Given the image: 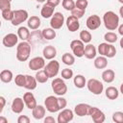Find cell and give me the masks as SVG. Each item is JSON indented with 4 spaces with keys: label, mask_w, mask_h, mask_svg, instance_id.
Returning a JSON list of instances; mask_svg holds the SVG:
<instances>
[{
    "label": "cell",
    "mask_w": 123,
    "mask_h": 123,
    "mask_svg": "<svg viewBox=\"0 0 123 123\" xmlns=\"http://www.w3.org/2000/svg\"><path fill=\"white\" fill-rule=\"evenodd\" d=\"M104 39L108 42V43H114L117 41V35L113 32H108L104 35Z\"/></svg>",
    "instance_id": "cell-36"
},
{
    "label": "cell",
    "mask_w": 123,
    "mask_h": 123,
    "mask_svg": "<svg viewBox=\"0 0 123 123\" xmlns=\"http://www.w3.org/2000/svg\"><path fill=\"white\" fill-rule=\"evenodd\" d=\"M73 117H74V112L71 110H69V109H63L58 114L57 121H58V123H67V122L72 121L73 120Z\"/></svg>",
    "instance_id": "cell-13"
},
{
    "label": "cell",
    "mask_w": 123,
    "mask_h": 123,
    "mask_svg": "<svg viewBox=\"0 0 123 123\" xmlns=\"http://www.w3.org/2000/svg\"><path fill=\"white\" fill-rule=\"evenodd\" d=\"M14 83L17 86L19 87H24L25 86V83H26V75L23 74H17L14 77Z\"/></svg>",
    "instance_id": "cell-37"
},
{
    "label": "cell",
    "mask_w": 123,
    "mask_h": 123,
    "mask_svg": "<svg viewBox=\"0 0 123 123\" xmlns=\"http://www.w3.org/2000/svg\"><path fill=\"white\" fill-rule=\"evenodd\" d=\"M8 9H11V2L7 0H0V10L4 11Z\"/></svg>",
    "instance_id": "cell-44"
},
{
    "label": "cell",
    "mask_w": 123,
    "mask_h": 123,
    "mask_svg": "<svg viewBox=\"0 0 123 123\" xmlns=\"http://www.w3.org/2000/svg\"><path fill=\"white\" fill-rule=\"evenodd\" d=\"M12 78H13V75H12V72L9 69H4L1 71L0 73V79L3 83H11L12 81Z\"/></svg>",
    "instance_id": "cell-30"
},
{
    "label": "cell",
    "mask_w": 123,
    "mask_h": 123,
    "mask_svg": "<svg viewBox=\"0 0 123 123\" xmlns=\"http://www.w3.org/2000/svg\"><path fill=\"white\" fill-rule=\"evenodd\" d=\"M25 107V103L24 100L20 97H16L13 99L12 103V111L14 113H21L23 109Z\"/></svg>",
    "instance_id": "cell-19"
},
{
    "label": "cell",
    "mask_w": 123,
    "mask_h": 123,
    "mask_svg": "<svg viewBox=\"0 0 123 123\" xmlns=\"http://www.w3.org/2000/svg\"><path fill=\"white\" fill-rule=\"evenodd\" d=\"M51 87L58 96H62L67 92V86L62 78H55L51 83Z\"/></svg>",
    "instance_id": "cell-3"
},
{
    "label": "cell",
    "mask_w": 123,
    "mask_h": 123,
    "mask_svg": "<svg viewBox=\"0 0 123 123\" xmlns=\"http://www.w3.org/2000/svg\"><path fill=\"white\" fill-rule=\"evenodd\" d=\"M0 102H1V108H0V112L3 111V109L5 107V104H6V99L4 96H0Z\"/></svg>",
    "instance_id": "cell-47"
},
{
    "label": "cell",
    "mask_w": 123,
    "mask_h": 123,
    "mask_svg": "<svg viewBox=\"0 0 123 123\" xmlns=\"http://www.w3.org/2000/svg\"><path fill=\"white\" fill-rule=\"evenodd\" d=\"M55 122H56V120L52 116H46L44 118V123H55Z\"/></svg>",
    "instance_id": "cell-48"
},
{
    "label": "cell",
    "mask_w": 123,
    "mask_h": 123,
    "mask_svg": "<svg viewBox=\"0 0 123 123\" xmlns=\"http://www.w3.org/2000/svg\"><path fill=\"white\" fill-rule=\"evenodd\" d=\"M101 24H102L101 18L97 14H92V15L88 16L87 19H86V25L87 29H89L91 31L98 29L101 26Z\"/></svg>",
    "instance_id": "cell-14"
},
{
    "label": "cell",
    "mask_w": 123,
    "mask_h": 123,
    "mask_svg": "<svg viewBox=\"0 0 123 123\" xmlns=\"http://www.w3.org/2000/svg\"><path fill=\"white\" fill-rule=\"evenodd\" d=\"M28 66L31 70H35V71L40 70L45 66V59L42 57H35L30 60Z\"/></svg>",
    "instance_id": "cell-12"
},
{
    "label": "cell",
    "mask_w": 123,
    "mask_h": 123,
    "mask_svg": "<svg viewBox=\"0 0 123 123\" xmlns=\"http://www.w3.org/2000/svg\"><path fill=\"white\" fill-rule=\"evenodd\" d=\"M105 94H106V97L108 99H110V100H115L119 96V91L114 86H108L106 88V90H105Z\"/></svg>",
    "instance_id": "cell-28"
},
{
    "label": "cell",
    "mask_w": 123,
    "mask_h": 123,
    "mask_svg": "<svg viewBox=\"0 0 123 123\" xmlns=\"http://www.w3.org/2000/svg\"><path fill=\"white\" fill-rule=\"evenodd\" d=\"M44 107L46 108V110L49 112H52V113L61 111V109L59 107L58 97H56L54 95H49L48 97L45 98V100H44Z\"/></svg>",
    "instance_id": "cell-6"
},
{
    "label": "cell",
    "mask_w": 123,
    "mask_h": 123,
    "mask_svg": "<svg viewBox=\"0 0 123 123\" xmlns=\"http://www.w3.org/2000/svg\"><path fill=\"white\" fill-rule=\"evenodd\" d=\"M42 55L45 60H53L57 56V49L53 45H47L43 48Z\"/></svg>",
    "instance_id": "cell-21"
},
{
    "label": "cell",
    "mask_w": 123,
    "mask_h": 123,
    "mask_svg": "<svg viewBox=\"0 0 123 123\" xmlns=\"http://www.w3.org/2000/svg\"><path fill=\"white\" fill-rule=\"evenodd\" d=\"M37 81L36 77H33L31 75H26V83H25V88L28 90H34L37 88Z\"/></svg>",
    "instance_id": "cell-27"
},
{
    "label": "cell",
    "mask_w": 123,
    "mask_h": 123,
    "mask_svg": "<svg viewBox=\"0 0 123 123\" xmlns=\"http://www.w3.org/2000/svg\"><path fill=\"white\" fill-rule=\"evenodd\" d=\"M28 18H29V14L26 10H16L14 11V15L11 22L13 26H18L21 23L28 20Z\"/></svg>",
    "instance_id": "cell-9"
},
{
    "label": "cell",
    "mask_w": 123,
    "mask_h": 123,
    "mask_svg": "<svg viewBox=\"0 0 123 123\" xmlns=\"http://www.w3.org/2000/svg\"><path fill=\"white\" fill-rule=\"evenodd\" d=\"M108 65V60L105 56H99L94 59V66L97 69H104Z\"/></svg>",
    "instance_id": "cell-25"
},
{
    "label": "cell",
    "mask_w": 123,
    "mask_h": 123,
    "mask_svg": "<svg viewBox=\"0 0 123 123\" xmlns=\"http://www.w3.org/2000/svg\"><path fill=\"white\" fill-rule=\"evenodd\" d=\"M63 24H64V16H63V14L62 12H54V14H53V16L51 17V20H50L51 28H53L55 30H58V29H61Z\"/></svg>",
    "instance_id": "cell-11"
},
{
    "label": "cell",
    "mask_w": 123,
    "mask_h": 123,
    "mask_svg": "<svg viewBox=\"0 0 123 123\" xmlns=\"http://www.w3.org/2000/svg\"><path fill=\"white\" fill-rule=\"evenodd\" d=\"M112 121L115 123H123V112L115 111L112 113Z\"/></svg>",
    "instance_id": "cell-41"
},
{
    "label": "cell",
    "mask_w": 123,
    "mask_h": 123,
    "mask_svg": "<svg viewBox=\"0 0 123 123\" xmlns=\"http://www.w3.org/2000/svg\"><path fill=\"white\" fill-rule=\"evenodd\" d=\"M86 87L94 95H100L104 90V85L102 84V82L94 78L89 79L86 82Z\"/></svg>",
    "instance_id": "cell-5"
},
{
    "label": "cell",
    "mask_w": 123,
    "mask_h": 123,
    "mask_svg": "<svg viewBox=\"0 0 123 123\" xmlns=\"http://www.w3.org/2000/svg\"><path fill=\"white\" fill-rule=\"evenodd\" d=\"M119 44H120V47L123 49V37H122V38L120 39V41H119Z\"/></svg>",
    "instance_id": "cell-53"
},
{
    "label": "cell",
    "mask_w": 123,
    "mask_h": 123,
    "mask_svg": "<svg viewBox=\"0 0 123 123\" xmlns=\"http://www.w3.org/2000/svg\"><path fill=\"white\" fill-rule=\"evenodd\" d=\"M45 72L47 73V75L49 76V78H54L58 75L59 71H60V63L58 61L56 60H50V62L45 64L44 68Z\"/></svg>",
    "instance_id": "cell-8"
},
{
    "label": "cell",
    "mask_w": 123,
    "mask_h": 123,
    "mask_svg": "<svg viewBox=\"0 0 123 123\" xmlns=\"http://www.w3.org/2000/svg\"><path fill=\"white\" fill-rule=\"evenodd\" d=\"M62 61L64 64L66 65H73L74 62H75V57L70 54V53H64L62 56Z\"/></svg>",
    "instance_id": "cell-34"
},
{
    "label": "cell",
    "mask_w": 123,
    "mask_h": 123,
    "mask_svg": "<svg viewBox=\"0 0 123 123\" xmlns=\"http://www.w3.org/2000/svg\"><path fill=\"white\" fill-rule=\"evenodd\" d=\"M88 115L91 117V119L94 123H103L106 119L105 113L96 107H90Z\"/></svg>",
    "instance_id": "cell-10"
},
{
    "label": "cell",
    "mask_w": 123,
    "mask_h": 123,
    "mask_svg": "<svg viewBox=\"0 0 123 123\" xmlns=\"http://www.w3.org/2000/svg\"><path fill=\"white\" fill-rule=\"evenodd\" d=\"M41 36L43 38L47 40H51L56 37V31L53 28H45L41 31Z\"/></svg>",
    "instance_id": "cell-31"
},
{
    "label": "cell",
    "mask_w": 123,
    "mask_h": 123,
    "mask_svg": "<svg viewBox=\"0 0 123 123\" xmlns=\"http://www.w3.org/2000/svg\"><path fill=\"white\" fill-rule=\"evenodd\" d=\"M98 53L107 58H113L116 54V49L111 43L102 42L98 45Z\"/></svg>",
    "instance_id": "cell-4"
},
{
    "label": "cell",
    "mask_w": 123,
    "mask_h": 123,
    "mask_svg": "<svg viewBox=\"0 0 123 123\" xmlns=\"http://www.w3.org/2000/svg\"><path fill=\"white\" fill-rule=\"evenodd\" d=\"M119 13H120L121 17L123 18V6H122V7H120V9H119Z\"/></svg>",
    "instance_id": "cell-52"
},
{
    "label": "cell",
    "mask_w": 123,
    "mask_h": 123,
    "mask_svg": "<svg viewBox=\"0 0 123 123\" xmlns=\"http://www.w3.org/2000/svg\"><path fill=\"white\" fill-rule=\"evenodd\" d=\"M35 77H36L37 83H39V84H44V83H46V82L48 81V79H49V76L47 75V73L45 72L44 69L37 70Z\"/></svg>",
    "instance_id": "cell-33"
},
{
    "label": "cell",
    "mask_w": 123,
    "mask_h": 123,
    "mask_svg": "<svg viewBox=\"0 0 123 123\" xmlns=\"http://www.w3.org/2000/svg\"><path fill=\"white\" fill-rule=\"evenodd\" d=\"M58 102H59V107H60L61 110H63V109L66 107V105H67L66 99H64V98L62 97V96H59V97H58Z\"/></svg>",
    "instance_id": "cell-45"
},
{
    "label": "cell",
    "mask_w": 123,
    "mask_h": 123,
    "mask_svg": "<svg viewBox=\"0 0 123 123\" xmlns=\"http://www.w3.org/2000/svg\"><path fill=\"white\" fill-rule=\"evenodd\" d=\"M120 92L123 94V83L121 84V86H120Z\"/></svg>",
    "instance_id": "cell-54"
},
{
    "label": "cell",
    "mask_w": 123,
    "mask_h": 123,
    "mask_svg": "<svg viewBox=\"0 0 123 123\" xmlns=\"http://www.w3.org/2000/svg\"><path fill=\"white\" fill-rule=\"evenodd\" d=\"M117 29H118V33H119V35H121V36L123 37V24L119 25Z\"/></svg>",
    "instance_id": "cell-50"
},
{
    "label": "cell",
    "mask_w": 123,
    "mask_h": 123,
    "mask_svg": "<svg viewBox=\"0 0 123 123\" xmlns=\"http://www.w3.org/2000/svg\"><path fill=\"white\" fill-rule=\"evenodd\" d=\"M46 2L49 3V4H51V5L54 6V7H57V6L61 3V0H47Z\"/></svg>",
    "instance_id": "cell-49"
},
{
    "label": "cell",
    "mask_w": 123,
    "mask_h": 123,
    "mask_svg": "<svg viewBox=\"0 0 123 123\" xmlns=\"http://www.w3.org/2000/svg\"><path fill=\"white\" fill-rule=\"evenodd\" d=\"M62 6L64 10L66 11H72L76 8V4L74 0H62Z\"/></svg>",
    "instance_id": "cell-38"
},
{
    "label": "cell",
    "mask_w": 123,
    "mask_h": 123,
    "mask_svg": "<svg viewBox=\"0 0 123 123\" xmlns=\"http://www.w3.org/2000/svg\"><path fill=\"white\" fill-rule=\"evenodd\" d=\"M73 77V71L69 68H64L62 70V78L64 80H69Z\"/></svg>",
    "instance_id": "cell-40"
},
{
    "label": "cell",
    "mask_w": 123,
    "mask_h": 123,
    "mask_svg": "<svg viewBox=\"0 0 123 123\" xmlns=\"http://www.w3.org/2000/svg\"><path fill=\"white\" fill-rule=\"evenodd\" d=\"M96 54H97V50L95 48V46L93 44L87 43V45L85 46V54L84 56L88 59V60H92L96 58Z\"/></svg>",
    "instance_id": "cell-23"
},
{
    "label": "cell",
    "mask_w": 123,
    "mask_h": 123,
    "mask_svg": "<svg viewBox=\"0 0 123 123\" xmlns=\"http://www.w3.org/2000/svg\"><path fill=\"white\" fill-rule=\"evenodd\" d=\"M40 19L37 15H32L31 17L28 18L27 20V26L31 30H37L40 27Z\"/></svg>",
    "instance_id": "cell-24"
},
{
    "label": "cell",
    "mask_w": 123,
    "mask_h": 123,
    "mask_svg": "<svg viewBox=\"0 0 123 123\" xmlns=\"http://www.w3.org/2000/svg\"><path fill=\"white\" fill-rule=\"evenodd\" d=\"M37 2H38V3H44L45 1H47V0H36Z\"/></svg>",
    "instance_id": "cell-55"
},
{
    "label": "cell",
    "mask_w": 123,
    "mask_h": 123,
    "mask_svg": "<svg viewBox=\"0 0 123 123\" xmlns=\"http://www.w3.org/2000/svg\"><path fill=\"white\" fill-rule=\"evenodd\" d=\"M70 48L77 58H82L85 54V43L81 39H74L70 42Z\"/></svg>",
    "instance_id": "cell-7"
},
{
    "label": "cell",
    "mask_w": 123,
    "mask_h": 123,
    "mask_svg": "<svg viewBox=\"0 0 123 123\" xmlns=\"http://www.w3.org/2000/svg\"><path fill=\"white\" fill-rule=\"evenodd\" d=\"M75 4H76V8L86 11V9L87 8L88 2H87V0H76Z\"/></svg>",
    "instance_id": "cell-42"
},
{
    "label": "cell",
    "mask_w": 123,
    "mask_h": 123,
    "mask_svg": "<svg viewBox=\"0 0 123 123\" xmlns=\"http://www.w3.org/2000/svg\"><path fill=\"white\" fill-rule=\"evenodd\" d=\"M73 83H74V86L78 88H83V87H85V86H86V80L85 76H83L81 74H78L74 77Z\"/></svg>",
    "instance_id": "cell-32"
},
{
    "label": "cell",
    "mask_w": 123,
    "mask_h": 123,
    "mask_svg": "<svg viewBox=\"0 0 123 123\" xmlns=\"http://www.w3.org/2000/svg\"><path fill=\"white\" fill-rule=\"evenodd\" d=\"M31 54V45L27 41H21L16 46V59L19 62H26Z\"/></svg>",
    "instance_id": "cell-2"
},
{
    "label": "cell",
    "mask_w": 123,
    "mask_h": 123,
    "mask_svg": "<svg viewBox=\"0 0 123 123\" xmlns=\"http://www.w3.org/2000/svg\"><path fill=\"white\" fill-rule=\"evenodd\" d=\"M7 1H10V2H11V1H12V0H7Z\"/></svg>",
    "instance_id": "cell-57"
},
{
    "label": "cell",
    "mask_w": 123,
    "mask_h": 123,
    "mask_svg": "<svg viewBox=\"0 0 123 123\" xmlns=\"http://www.w3.org/2000/svg\"><path fill=\"white\" fill-rule=\"evenodd\" d=\"M118 2L121 3V4H123V0H118Z\"/></svg>",
    "instance_id": "cell-56"
},
{
    "label": "cell",
    "mask_w": 123,
    "mask_h": 123,
    "mask_svg": "<svg viewBox=\"0 0 123 123\" xmlns=\"http://www.w3.org/2000/svg\"><path fill=\"white\" fill-rule=\"evenodd\" d=\"M18 39H19V37H18L17 35L13 34V33H10V34H7V35L3 37L2 43H3V45H4L5 47H7V48H12V47H13V46H15V45L17 44Z\"/></svg>",
    "instance_id": "cell-15"
},
{
    "label": "cell",
    "mask_w": 123,
    "mask_h": 123,
    "mask_svg": "<svg viewBox=\"0 0 123 123\" xmlns=\"http://www.w3.org/2000/svg\"><path fill=\"white\" fill-rule=\"evenodd\" d=\"M0 123H8V119L4 116H0Z\"/></svg>",
    "instance_id": "cell-51"
},
{
    "label": "cell",
    "mask_w": 123,
    "mask_h": 123,
    "mask_svg": "<svg viewBox=\"0 0 123 123\" xmlns=\"http://www.w3.org/2000/svg\"><path fill=\"white\" fill-rule=\"evenodd\" d=\"M103 23L109 31H114L119 26V16L112 11H108L103 15Z\"/></svg>",
    "instance_id": "cell-1"
},
{
    "label": "cell",
    "mask_w": 123,
    "mask_h": 123,
    "mask_svg": "<svg viewBox=\"0 0 123 123\" xmlns=\"http://www.w3.org/2000/svg\"><path fill=\"white\" fill-rule=\"evenodd\" d=\"M23 100L25 103V106L29 109V110H33L37 107V100L34 96V94L32 92H25L23 95Z\"/></svg>",
    "instance_id": "cell-18"
},
{
    "label": "cell",
    "mask_w": 123,
    "mask_h": 123,
    "mask_svg": "<svg viewBox=\"0 0 123 123\" xmlns=\"http://www.w3.org/2000/svg\"><path fill=\"white\" fill-rule=\"evenodd\" d=\"M1 14L3 19L7 20V21H12L14 15V11H12V9H8V10H4L1 11Z\"/></svg>",
    "instance_id": "cell-39"
},
{
    "label": "cell",
    "mask_w": 123,
    "mask_h": 123,
    "mask_svg": "<svg viewBox=\"0 0 123 123\" xmlns=\"http://www.w3.org/2000/svg\"><path fill=\"white\" fill-rule=\"evenodd\" d=\"M45 112H46V108L41 106V105H37V107L35 109L32 110V115L35 119H42L45 116Z\"/></svg>",
    "instance_id": "cell-22"
},
{
    "label": "cell",
    "mask_w": 123,
    "mask_h": 123,
    "mask_svg": "<svg viewBox=\"0 0 123 123\" xmlns=\"http://www.w3.org/2000/svg\"><path fill=\"white\" fill-rule=\"evenodd\" d=\"M91 106H89L88 104H85V103H80L78 105H76L74 107V113L80 117L82 116H86L88 115L89 112V109Z\"/></svg>",
    "instance_id": "cell-17"
},
{
    "label": "cell",
    "mask_w": 123,
    "mask_h": 123,
    "mask_svg": "<svg viewBox=\"0 0 123 123\" xmlns=\"http://www.w3.org/2000/svg\"><path fill=\"white\" fill-rule=\"evenodd\" d=\"M17 36H18L19 39H21L22 41H27L29 39V37H30L29 28L24 27V26L19 27L18 30H17Z\"/></svg>",
    "instance_id": "cell-29"
},
{
    "label": "cell",
    "mask_w": 123,
    "mask_h": 123,
    "mask_svg": "<svg viewBox=\"0 0 123 123\" xmlns=\"http://www.w3.org/2000/svg\"><path fill=\"white\" fill-rule=\"evenodd\" d=\"M79 37H80V39H81L84 43H89V42L91 41V39H92L91 34H90L88 31H86V30L81 31Z\"/></svg>",
    "instance_id": "cell-35"
},
{
    "label": "cell",
    "mask_w": 123,
    "mask_h": 123,
    "mask_svg": "<svg viewBox=\"0 0 123 123\" xmlns=\"http://www.w3.org/2000/svg\"><path fill=\"white\" fill-rule=\"evenodd\" d=\"M85 12H86V11H84V10H80V9H78V8H75L74 10L71 11V15H73V16H75V17H77V18L80 19L81 17L84 16Z\"/></svg>",
    "instance_id": "cell-43"
},
{
    "label": "cell",
    "mask_w": 123,
    "mask_h": 123,
    "mask_svg": "<svg viewBox=\"0 0 123 123\" xmlns=\"http://www.w3.org/2000/svg\"><path fill=\"white\" fill-rule=\"evenodd\" d=\"M17 123H30V118L27 115H19L17 118Z\"/></svg>",
    "instance_id": "cell-46"
},
{
    "label": "cell",
    "mask_w": 123,
    "mask_h": 123,
    "mask_svg": "<svg viewBox=\"0 0 123 123\" xmlns=\"http://www.w3.org/2000/svg\"><path fill=\"white\" fill-rule=\"evenodd\" d=\"M65 24H66V27L67 29L69 30V32H76L79 30L80 28V22H79V18L73 16V15H69L67 18H66V21H65Z\"/></svg>",
    "instance_id": "cell-16"
},
{
    "label": "cell",
    "mask_w": 123,
    "mask_h": 123,
    "mask_svg": "<svg viewBox=\"0 0 123 123\" xmlns=\"http://www.w3.org/2000/svg\"><path fill=\"white\" fill-rule=\"evenodd\" d=\"M115 79V73L113 70L111 69H106L103 71L102 73V80L105 82V83H108V84H111L114 81Z\"/></svg>",
    "instance_id": "cell-26"
},
{
    "label": "cell",
    "mask_w": 123,
    "mask_h": 123,
    "mask_svg": "<svg viewBox=\"0 0 123 123\" xmlns=\"http://www.w3.org/2000/svg\"><path fill=\"white\" fill-rule=\"evenodd\" d=\"M56 7L52 6L51 4L49 3H45L43 4V6L41 7V10H40V14L43 18H50L53 16L54 14V10H55Z\"/></svg>",
    "instance_id": "cell-20"
}]
</instances>
